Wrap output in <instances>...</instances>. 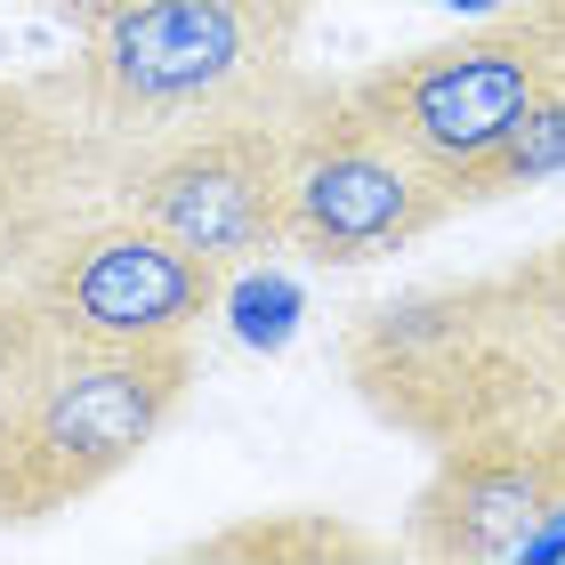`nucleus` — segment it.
Here are the masks:
<instances>
[{
    "mask_svg": "<svg viewBox=\"0 0 565 565\" xmlns=\"http://www.w3.org/2000/svg\"><path fill=\"white\" fill-rule=\"evenodd\" d=\"M340 364L355 404L428 452L565 420V323L542 259L372 299L348 323Z\"/></svg>",
    "mask_w": 565,
    "mask_h": 565,
    "instance_id": "f257e3e1",
    "label": "nucleus"
},
{
    "mask_svg": "<svg viewBox=\"0 0 565 565\" xmlns=\"http://www.w3.org/2000/svg\"><path fill=\"white\" fill-rule=\"evenodd\" d=\"M186 396V340H49L17 380H0V525H49L106 493Z\"/></svg>",
    "mask_w": 565,
    "mask_h": 565,
    "instance_id": "f03ea898",
    "label": "nucleus"
},
{
    "mask_svg": "<svg viewBox=\"0 0 565 565\" xmlns=\"http://www.w3.org/2000/svg\"><path fill=\"white\" fill-rule=\"evenodd\" d=\"M73 24L89 89L153 146L194 114L275 89L307 0H73Z\"/></svg>",
    "mask_w": 565,
    "mask_h": 565,
    "instance_id": "7ed1b4c3",
    "label": "nucleus"
},
{
    "mask_svg": "<svg viewBox=\"0 0 565 565\" xmlns=\"http://www.w3.org/2000/svg\"><path fill=\"white\" fill-rule=\"evenodd\" d=\"M291 106L299 73H282L243 106L178 121L130 162L114 202L218 267L275 259L282 226H291Z\"/></svg>",
    "mask_w": 565,
    "mask_h": 565,
    "instance_id": "20e7f679",
    "label": "nucleus"
},
{
    "mask_svg": "<svg viewBox=\"0 0 565 565\" xmlns=\"http://www.w3.org/2000/svg\"><path fill=\"white\" fill-rule=\"evenodd\" d=\"M460 211L452 186L404 138L355 106L348 82H307L291 106V226L282 250L307 267H372L413 250Z\"/></svg>",
    "mask_w": 565,
    "mask_h": 565,
    "instance_id": "39448f33",
    "label": "nucleus"
},
{
    "mask_svg": "<svg viewBox=\"0 0 565 565\" xmlns=\"http://www.w3.org/2000/svg\"><path fill=\"white\" fill-rule=\"evenodd\" d=\"M235 267L202 259L178 235L146 226L138 211H89L24 267L17 291L33 299L49 340H186L218 316Z\"/></svg>",
    "mask_w": 565,
    "mask_h": 565,
    "instance_id": "423d86ee",
    "label": "nucleus"
},
{
    "mask_svg": "<svg viewBox=\"0 0 565 565\" xmlns=\"http://www.w3.org/2000/svg\"><path fill=\"white\" fill-rule=\"evenodd\" d=\"M565 509V420L501 428L477 445H445L428 484L404 509V550L420 557H525V542Z\"/></svg>",
    "mask_w": 565,
    "mask_h": 565,
    "instance_id": "0eeeda50",
    "label": "nucleus"
},
{
    "mask_svg": "<svg viewBox=\"0 0 565 565\" xmlns=\"http://www.w3.org/2000/svg\"><path fill=\"white\" fill-rule=\"evenodd\" d=\"M186 557H291V565H331V557H380L364 525L331 518V509H267V518L218 525L186 542Z\"/></svg>",
    "mask_w": 565,
    "mask_h": 565,
    "instance_id": "6e6552de",
    "label": "nucleus"
},
{
    "mask_svg": "<svg viewBox=\"0 0 565 565\" xmlns=\"http://www.w3.org/2000/svg\"><path fill=\"white\" fill-rule=\"evenodd\" d=\"M550 178H565V73L557 89L518 121V138H509L493 162H484L469 186H460V211L469 202H501V194H525V186H550Z\"/></svg>",
    "mask_w": 565,
    "mask_h": 565,
    "instance_id": "1a4fd4ad",
    "label": "nucleus"
},
{
    "mask_svg": "<svg viewBox=\"0 0 565 565\" xmlns=\"http://www.w3.org/2000/svg\"><path fill=\"white\" fill-rule=\"evenodd\" d=\"M41 348H49V331L33 316V299H24L17 282H0V380H17Z\"/></svg>",
    "mask_w": 565,
    "mask_h": 565,
    "instance_id": "9d476101",
    "label": "nucleus"
},
{
    "mask_svg": "<svg viewBox=\"0 0 565 565\" xmlns=\"http://www.w3.org/2000/svg\"><path fill=\"white\" fill-rule=\"evenodd\" d=\"M542 259V282H550V299H557V323H565V235L550 243V250H533Z\"/></svg>",
    "mask_w": 565,
    "mask_h": 565,
    "instance_id": "9b49d317",
    "label": "nucleus"
}]
</instances>
